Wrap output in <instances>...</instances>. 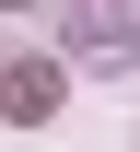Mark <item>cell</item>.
<instances>
[{
	"label": "cell",
	"instance_id": "obj_2",
	"mask_svg": "<svg viewBox=\"0 0 140 152\" xmlns=\"http://www.w3.org/2000/svg\"><path fill=\"white\" fill-rule=\"evenodd\" d=\"M0 105H12V117H47V105H59V58H23V70L0 82Z\"/></svg>",
	"mask_w": 140,
	"mask_h": 152
},
{
	"label": "cell",
	"instance_id": "obj_1",
	"mask_svg": "<svg viewBox=\"0 0 140 152\" xmlns=\"http://www.w3.org/2000/svg\"><path fill=\"white\" fill-rule=\"evenodd\" d=\"M82 47L94 58H128L140 47V0H82Z\"/></svg>",
	"mask_w": 140,
	"mask_h": 152
}]
</instances>
